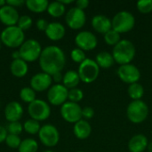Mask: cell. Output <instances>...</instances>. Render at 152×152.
<instances>
[{"mask_svg": "<svg viewBox=\"0 0 152 152\" xmlns=\"http://www.w3.org/2000/svg\"><path fill=\"white\" fill-rule=\"evenodd\" d=\"M39 65L43 72L53 76L61 72L66 64V56L61 48L56 45H49L42 50L39 57Z\"/></svg>", "mask_w": 152, "mask_h": 152, "instance_id": "6da1fadb", "label": "cell"}, {"mask_svg": "<svg viewBox=\"0 0 152 152\" xmlns=\"http://www.w3.org/2000/svg\"><path fill=\"white\" fill-rule=\"evenodd\" d=\"M136 49L134 45L128 39H121L112 50V56L116 63L121 65L129 64L134 59Z\"/></svg>", "mask_w": 152, "mask_h": 152, "instance_id": "7a4b0ae2", "label": "cell"}, {"mask_svg": "<svg viewBox=\"0 0 152 152\" xmlns=\"http://www.w3.org/2000/svg\"><path fill=\"white\" fill-rule=\"evenodd\" d=\"M112 29L119 34L131 31L135 26V17L128 11L117 12L111 20Z\"/></svg>", "mask_w": 152, "mask_h": 152, "instance_id": "3957f363", "label": "cell"}, {"mask_svg": "<svg viewBox=\"0 0 152 152\" xmlns=\"http://www.w3.org/2000/svg\"><path fill=\"white\" fill-rule=\"evenodd\" d=\"M149 115V107L142 100L132 101L126 108V117L134 124H141Z\"/></svg>", "mask_w": 152, "mask_h": 152, "instance_id": "277c9868", "label": "cell"}, {"mask_svg": "<svg viewBox=\"0 0 152 152\" xmlns=\"http://www.w3.org/2000/svg\"><path fill=\"white\" fill-rule=\"evenodd\" d=\"M0 39L4 45L10 48L20 47L21 45L25 42L24 31H22L17 26L6 27L1 32Z\"/></svg>", "mask_w": 152, "mask_h": 152, "instance_id": "5b68a950", "label": "cell"}, {"mask_svg": "<svg viewBox=\"0 0 152 152\" xmlns=\"http://www.w3.org/2000/svg\"><path fill=\"white\" fill-rule=\"evenodd\" d=\"M77 73L82 82L91 84L98 78L100 74V67L94 60L86 58V60L79 64Z\"/></svg>", "mask_w": 152, "mask_h": 152, "instance_id": "8992f818", "label": "cell"}, {"mask_svg": "<svg viewBox=\"0 0 152 152\" xmlns=\"http://www.w3.org/2000/svg\"><path fill=\"white\" fill-rule=\"evenodd\" d=\"M42 50L43 49L38 41L35 39H28L21 45L19 52L20 54V59L26 62H32L39 59Z\"/></svg>", "mask_w": 152, "mask_h": 152, "instance_id": "52a82bcc", "label": "cell"}, {"mask_svg": "<svg viewBox=\"0 0 152 152\" xmlns=\"http://www.w3.org/2000/svg\"><path fill=\"white\" fill-rule=\"evenodd\" d=\"M28 111L30 118L38 122L46 120L51 115V108L49 104L43 100L37 99L28 104Z\"/></svg>", "mask_w": 152, "mask_h": 152, "instance_id": "ba28073f", "label": "cell"}, {"mask_svg": "<svg viewBox=\"0 0 152 152\" xmlns=\"http://www.w3.org/2000/svg\"><path fill=\"white\" fill-rule=\"evenodd\" d=\"M38 137L40 142L45 146L51 148L58 144L60 141V133L54 126L47 124L41 126L38 133Z\"/></svg>", "mask_w": 152, "mask_h": 152, "instance_id": "9c48e42d", "label": "cell"}, {"mask_svg": "<svg viewBox=\"0 0 152 152\" xmlns=\"http://www.w3.org/2000/svg\"><path fill=\"white\" fill-rule=\"evenodd\" d=\"M117 75L122 82L128 85L137 83L141 78L140 69L131 63L119 66L117 70Z\"/></svg>", "mask_w": 152, "mask_h": 152, "instance_id": "30bf717a", "label": "cell"}, {"mask_svg": "<svg viewBox=\"0 0 152 152\" xmlns=\"http://www.w3.org/2000/svg\"><path fill=\"white\" fill-rule=\"evenodd\" d=\"M61 115L66 122L76 124L82 119V108L78 103L66 102L61 107Z\"/></svg>", "mask_w": 152, "mask_h": 152, "instance_id": "8fae6325", "label": "cell"}, {"mask_svg": "<svg viewBox=\"0 0 152 152\" xmlns=\"http://www.w3.org/2000/svg\"><path fill=\"white\" fill-rule=\"evenodd\" d=\"M69 89L62 84H55L52 86L47 92L48 102L54 106H61L68 100Z\"/></svg>", "mask_w": 152, "mask_h": 152, "instance_id": "7c38bea8", "label": "cell"}, {"mask_svg": "<svg viewBox=\"0 0 152 152\" xmlns=\"http://www.w3.org/2000/svg\"><path fill=\"white\" fill-rule=\"evenodd\" d=\"M65 20L69 28L77 30L85 26L86 22V15L85 11L80 10L77 7H72L67 12Z\"/></svg>", "mask_w": 152, "mask_h": 152, "instance_id": "4fadbf2b", "label": "cell"}, {"mask_svg": "<svg viewBox=\"0 0 152 152\" xmlns=\"http://www.w3.org/2000/svg\"><path fill=\"white\" fill-rule=\"evenodd\" d=\"M75 43L77 48L83 51H92L96 48L98 45V39L96 36L88 30H83L77 33L75 37Z\"/></svg>", "mask_w": 152, "mask_h": 152, "instance_id": "5bb4252c", "label": "cell"}, {"mask_svg": "<svg viewBox=\"0 0 152 152\" xmlns=\"http://www.w3.org/2000/svg\"><path fill=\"white\" fill-rule=\"evenodd\" d=\"M52 76L45 72H40L34 75L30 79V87L35 92H43L52 86Z\"/></svg>", "mask_w": 152, "mask_h": 152, "instance_id": "9a60e30c", "label": "cell"}, {"mask_svg": "<svg viewBox=\"0 0 152 152\" xmlns=\"http://www.w3.org/2000/svg\"><path fill=\"white\" fill-rule=\"evenodd\" d=\"M19 18L20 15L16 8L6 4L0 8V21L7 27L16 26Z\"/></svg>", "mask_w": 152, "mask_h": 152, "instance_id": "2e32d148", "label": "cell"}, {"mask_svg": "<svg viewBox=\"0 0 152 152\" xmlns=\"http://www.w3.org/2000/svg\"><path fill=\"white\" fill-rule=\"evenodd\" d=\"M93 28L100 34H106L108 31L112 29L111 20L103 14L94 15L91 21Z\"/></svg>", "mask_w": 152, "mask_h": 152, "instance_id": "e0dca14e", "label": "cell"}, {"mask_svg": "<svg viewBox=\"0 0 152 152\" xmlns=\"http://www.w3.org/2000/svg\"><path fill=\"white\" fill-rule=\"evenodd\" d=\"M23 115V108L18 102H9L4 110V117L9 123L19 121Z\"/></svg>", "mask_w": 152, "mask_h": 152, "instance_id": "ac0fdd59", "label": "cell"}, {"mask_svg": "<svg viewBox=\"0 0 152 152\" xmlns=\"http://www.w3.org/2000/svg\"><path fill=\"white\" fill-rule=\"evenodd\" d=\"M127 146L130 152H144L148 149L149 141L144 134H138L129 140Z\"/></svg>", "mask_w": 152, "mask_h": 152, "instance_id": "d6986e66", "label": "cell"}, {"mask_svg": "<svg viewBox=\"0 0 152 152\" xmlns=\"http://www.w3.org/2000/svg\"><path fill=\"white\" fill-rule=\"evenodd\" d=\"M46 37L52 41H59L65 36V27L60 22H50L45 31Z\"/></svg>", "mask_w": 152, "mask_h": 152, "instance_id": "ffe728a7", "label": "cell"}, {"mask_svg": "<svg viewBox=\"0 0 152 152\" xmlns=\"http://www.w3.org/2000/svg\"><path fill=\"white\" fill-rule=\"evenodd\" d=\"M73 133L77 139L86 140L91 135L92 126L88 121L85 119H81L76 124H74Z\"/></svg>", "mask_w": 152, "mask_h": 152, "instance_id": "44dd1931", "label": "cell"}, {"mask_svg": "<svg viewBox=\"0 0 152 152\" xmlns=\"http://www.w3.org/2000/svg\"><path fill=\"white\" fill-rule=\"evenodd\" d=\"M11 73L16 77H23L26 76L28 70V63L23 61L22 59L12 60L11 66H10Z\"/></svg>", "mask_w": 152, "mask_h": 152, "instance_id": "7402d4cb", "label": "cell"}, {"mask_svg": "<svg viewBox=\"0 0 152 152\" xmlns=\"http://www.w3.org/2000/svg\"><path fill=\"white\" fill-rule=\"evenodd\" d=\"M80 77L77 73V71L75 70H68L64 75H63V79H62V85L69 89L76 88L78 84L80 83Z\"/></svg>", "mask_w": 152, "mask_h": 152, "instance_id": "603a6c76", "label": "cell"}, {"mask_svg": "<svg viewBox=\"0 0 152 152\" xmlns=\"http://www.w3.org/2000/svg\"><path fill=\"white\" fill-rule=\"evenodd\" d=\"M96 63L98 64V66L102 69H109L110 67H112L116 62L114 61V58L112 56V53H109V52H106V51H102V52H100L96 57H95V60Z\"/></svg>", "mask_w": 152, "mask_h": 152, "instance_id": "cb8c5ba5", "label": "cell"}, {"mask_svg": "<svg viewBox=\"0 0 152 152\" xmlns=\"http://www.w3.org/2000/svg\"><path fill=\"white\" fill-rule=\"evenodd\" d=\"M25 4L29 11L39 13L47 11L49 2L47 0H27Z\"/></svg>", "mask_w": 152, "mask_h": 152, "instance_id": "d4e9b609", "label": "cell"}, {"mask_svg": "<svg viewBox=\"0 0 152 152\" xmlns=\"http://www.w3.org/2000/svg\"><path fill=\"white\" fill-rule=\"evenodd\" d=\"M144 93H145L144 87L139 82L129 85L127 89V94L133 101L142 100V98L144 95Z\"/></svg>", "mask_w": 152, "mask_h": 152, "instance_id": "484cf974", "label": "cell"}, {"mask_svg": "<svg viewBox=\"0 0 152 152\" xmlns=\"http://www.w3.org/2000/svg\"><path fill=\"white\" fill-rule=\"evenodd\" d=\"M47 12L52 17L59 18V17H61L65 13L66 7L59 0L53 1V2L49 3V5L47 7Z\"/></svg>", "mask_w": 152, "mask_h": 152, "instance_id": "4316f807", "label": "cell"}, {"mask_svg": "<svg viewBox=\"0 0 152 152\" xmlns=\"http://www.w3.org/2000/svg\"><path fill=\"white\" fill-rule=\"evenodd\" d=\"M38 150V144L36 140L32 138H27L21 141L20 147L18 148L19 152H37Z\"/></svg>", "mask_w": 152, "mask_h": 152, "instance_id": "83f0119b", "label": "cell"}, {"mask_svg": "<svg viewBox=\"0 0 152 152\" xmlns=\"http://www.w3.org/2000/svg\"><path fill=\"white\" fill-rule=\"evenodd\" d=\"M41 128L40 123L35 119H28L23 124V130H25L26 133L29 134H36L39 133V130Z\"/></svg>", "mask_w": 152, "mask_h": 152, "instance_id": "f1b7e54d", "label": "cell"}, {"mask_svg": "<svg viewBox=\"0 0 152 152\" xmlns=\"http://www.w3.org/2000/svg\"><path fill=\"white\" fill-rule=\"evenodd\" d=\"M20 99L27 103H31L36 100V92L31 87H23L20 92Z\"/></svg>", "mask_w": 152, "mask_h": 152, "instance_id": "f546056e", "label": "cell"}, {"mask_svg": "<svg viewBox=\"0 0 152 152\" xmlns=\"http://www.w3.org/2000/svg\"><path fill=\"white\" fill-rule=\"evenodd\" d=\"M120 34L113 29H110L106 34H104V41L108 45L115 46L117 44L120 42Z\"/></svg>", "mask_w": 152, "mask_h": 152, "instance_id": "4dcf8cb0", "label": "cell"}, {"mask_svg": "<svg viewBox=\"0 0 152 152\" xmlns=\"http://www.w3.org/2000/svg\"><path fill=\"white\" fill-rule=\"evenodd\" d=\"M83 98H84V93L81 89L76 87V88L69 90V94H68L69 102L78 103L79 102L83 100Z\"/></svg>", "mask_w": 152, "mask_h": 152, "instance_id": "1f68e13d", "label": "cell"}, {"mask_svg": "<svg viewBox=\"0 0 152 152\" xmlns=\"http://www.w3.org/2000/svg\"><path fill=\"white\" fill-rule=\"evenodd\" d=\"M32 19L30 16L28 15H21L20 16L19 18V20H18V23H17V27L20 28L22 31H25V30H28L31 28L32 26Z\"/></svg>", "mask_w": 152, "mask_h": 152, "instance_id": "d6a6232c", "label": "cell"}, {"mask_svg": "<svg viewBox=\"0 0 152 152\" xmlns=\"http://www.w3.org/2000/svg\"><path fill=\"white\" fill-rule=\"evenodd\" d=\"M137 10L143 14H148L152 12V0H141L136 3Z\"/></svg>", "mask_w": 152, "mask_h": 152, "instance_id": "836d02e7", "label": "cell"}, {"mask_svg": "<svg viewBox=\"0 0 152 152\" xmlns=\"http://www.w3.org/2000/svg\"><path fill=\"white\" fill-rule=\"evenodd\" d=\"M70 57L71 60L73 61H75L76 63H82L85 60H86V55L85 51L79 49V48H74L71 53H70Z\"/></svg>", "mask_w": 152, "mask_h": 152, "instance_id": "e575fe53", "label": "cell"}, {"mask_svg": "<svg viewBox=\"0 0 152 152\" xmlns=\"http://www.w3.org/2000/svg\"><path fill=\"white\" fill-rule=\"evenodd\" d=\"M6 130H7V133L9 134L19 135L23 130V125H21L19 121L12 122V123L8 124V126L6 127Z\"/></svg>", "mask_w": 152, "mask_h": 152, "instance_id": "d590c367", "label": "cell"}, {"mask_svg": "<svg viewBox=\"0 0 152 152\" xmlns=\"http://www.w3.org/2000/svg\"><path fill=\"white\" fill-rule=\"evenodd\" d=\"M20 142H21V141H20V138L19 137V135L8 134V135L5 139L6 145L12 149H18L20 145Z\"/></svg>", "mask_w": 152, "mask_h": 152, "instance_id": "8d00e7d4", "label": "cell"}, {"mask_svg": "<svg viewBox=\"0 0 152 152\" xmlns=\"http://www.w3.org/2000/svg\"><path fill=\"white\" fill-rule=\"evenodd\" d=\"M94 110L92 107L86 106L82 109V118H84L85 120L91 119L94 118Z\"/></svg>", "mask_w": 152, "mask_h": 152, "instance_id": "74e56055", "label": "cell"}, {"mask_svg": "<svg viewBox=\"0 0 152 152\" xmlns=\"http://www.w3.org/2000/svg\"><path fill=\"white\" fill-rule=\"evenodd\" d=\"M48 22H47V20H45V19H38L37 20V23H36V25H37V28L39 29V30H42V31H45L46 30V28H47V27H48Z\"/></svg>", "mask_w": 152, "mask_h": 152, "instance_id": "f35d334b", "label": "cell"}, {"mask_svg": "<svg viewBox=\"0 0 152 152\" xmlns=\"http://www.w3.org/2000/svg\"><path fill=\"white\" fill-rule=\"evenodd\" d=\"M25 3H26V1H24V0H7L6 1V4L11 5L14 8L23 5V4H25Z\"/></svg>", "mask_w": 152, "mask_h": 152, "instance_id": "ab89813d", "label": "cell"}, {"mask_svg": "<svg viewBox=\"0 0 152 152\" xmlns=\"http://www.w3.org/2000/svg\"><path fill=\"white\" fill-rule=\"evenodd\" d=\"M89 6V1L88 0H77L76 2V7H77L80 10L85 11Z\"/></svg>", "mask_w": 152, "mask_h": 152, "instance_id": "60d3db41", "label": "cell"}, {"mask_svg": "<svg viewBox=\"0 0 152 152\" xmlns=\"http://www.w3.org/2000/svg\"><path fill=\"white\" fill-rule=\"evenodd\" d=\"M7 135H8V134H7L6 128L0 126V143L5 142V139H6Z\"/></svg>", "mask_w": 152, "mask_h": 152, "instance_id": "b9f144b4", "label": "cell"}, {"mask_svg": "<svg viewBox=\"0 0 152 152\" xmlns=\"http://www.w3.org/2000/svg\"><path fill=\"white\" fill-rule=\"evenodd\" d=\"M52 78H53V81H54L56 84H60L63 79V76H62L61 72H57L52 76Z\"/></svg>", "mask_w": 152, "mask_h": 152, "instance_id": "7bdbcfd3", "label": "cell"}, {"mask_svg": "<svg viewBox=\"0 0 152 152\" xmlns=\"http://www.w3.org/2000/svg\"><path fill=\"white\" fill-rule=\"evenodd\" d=\"M12 57L13 60H18V59H20V52L19 50L18 51H14L12 53Z\"/></svg>", "mask_w": 152, "mask_h": 152, "instance_id": "ee69618b", "label": "cell"}, {"mask_svg": "<svg viewBox=\"0 0 152 152\" xmlns=\"http://www.w3.org/2000/svg\"><path fill=\"white\" fill-rule=\"evenodd\" d=\"M62 4L66 5V4H72L74 1L73 0H59Z\"/></svg>", "mask_w": 152, "mask_h": 152, "instance_id": "f6af8a7d", "label": "cell"}, {"mask_svg": "<svg viewBox=\"0 0 152 152\" xmlns=\"http://www.w3.org/2000/svg\"><path fill=\"white\" fill-rule=\"evenodd\" d=\"M6 4V1H4V0H0V8L2 7V6H4V4Z\"/></svg>", "mask_w": 152, "mask_h": 152, "instance_id": "bcb514c9", "label": "cell"}, {"mask_svg": "<svg viewBox=\"0 0 152 152\" xmlns=\"http://www.w3.org/2000/svg\"><path fill=\"white\" fill-rule=\"evenodd\" d=\"M148 150H149V152H152V142H151V143H149Z\"/></svg>", "mask_w": 152, "mask_h": 152, "instance_id": "7dc6e473", "label": "cell"}, {"mask_svg": "<svg viewBox=\"0 0 152 152\" xmlns=\"http://www.w3.org/2000/svg\"><path fill=\"white\" fill-rule=\"evenodd\" d=\"M44 152H54V151H44Z\"/></svg>", "mask_w": 152, "mask_h": 152, "instance_id": "c3c4849f", "label": "cell"}, {"mask_svg": "<svg viewBox=\"0 0 152 152\" xmlns=\"http://www.w3.org/2000/svg\"><path fill=\"white\" fill-rule=\"evenodd\" d=\"M1 44H2V42H1V39H0V48H1Z\"/></svg>", "mask_w": 152, "mask_h": 152, "instance_id": "681fc988", "label": "cell"}, {"mask_svg": "<svg viewBox=\"0 0 152 152\" xmlns=\"http://www.w3.org/2000/svg\"><path fill=\"white\" fill-rule=\"evenodd\" d=\"M78 152H86V151H78Z\"/></svg>", "mask_w": 152, "mask_h": 152, "instance_id": "f907efd6", "label": "cell"}]
</instances>
